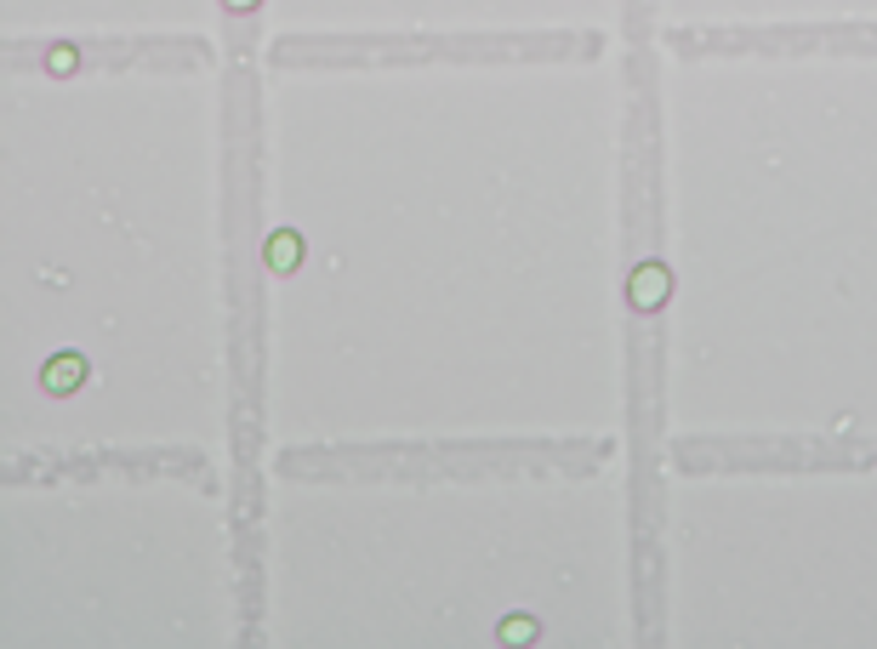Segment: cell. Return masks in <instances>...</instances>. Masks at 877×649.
<instances>
[{
	"mask_svg": "<svg viewBox=\"0 0 877 649\" xmlns=\"http://www.w3.org/2000/svg\"><path fill=\"white\" fill-rule=\"evenodd\" d=\"M667 291H672V273H667L661 262H638V268H632V285H627L632 307H661Z\"/></svg>",
	"mask_w": 877,
	"mask_h": 649,
	"instance_id": "obj_1",
	"label": "cell"
},
{
	"mask_svg": "<svg viewBox=\"0 0 877 649\" xmlns=\"http://www.w3.org/2000/svg\"><path fill=\"white\" fill-rule=\"evenodd\" d=\"M80 382H86V359H80V354H57V359L41 370V388H46V393H75Z\"/></svg>",
	"mask_w": 877,
	"mask_h": 649,
	"instance_id": "obj_2",
	"label": "cell"
},
{
	"mask_svg": "<svg viewBox=\"0 0 877 649\" xmlns=\"http://www.w3.org/2000/svg\"><path fill=\"white\" fill-rule=\"evenodd\" d=\"M262 257H268V268H274V273H291V268L302 262V234L274 228V234H268V251H262Z\"/></svg>",
	"mask_w": 877,
	"mask_h": 649,
	"instance_id": "obj_3",
	"label": "cell"
},
{
	"mask_svg": "<svg viewBox=\"0 0 877 649\" xmlns=\"http://www.w3.org/2000/svg\"><path fill=\"white\" fill-rule=\"evenodd\" d=\"M496 638L501 643H535V621H530V615H508V621L496 627Z\"/></svg>",
	"mask_w": 877,
	"mask_h": 649,
	"instance_id": "obj_4",
	"label": "cell"
},
{
	"mask_svg": "<svg viewBox=\"0 0 877 649\" xmlns=\"http://www.w3.org/2000/svg\"><path fill=\"white\" fill-rule=\"evenodd\" d=\"M46 63H52V75H69V68H75V52H52Z\"/></svg>",
	"mask_w": 877,
	"mask_h": 649,
	"instance_id": "obj_5",
	"label": "cell"
},
{
	"mask_svg": "<svg viewBox=\"0 0 877 649\" xmlns=\"http://www.w3.org/2000/svg\"><path fill=\"white\" fill-rule=\"evenodd\" d=\"M223 7H228V12H251V7H257V0H223Z\"/></svg>",
	"mask_w": 877,
	"mask_h": 649,
	"instance_id": "obj_6",
	"label": "cell"
}]
</instances>
